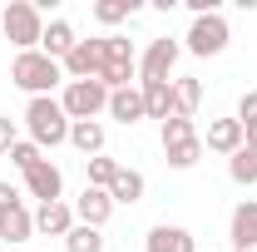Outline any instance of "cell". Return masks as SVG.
<instances>
[{
    "mask_svg": "<svg viewBox=\"0 0 257 252\" xmlns=\"http://www.w3.org/2000/svg\"><path fill=\"white\" fill-rule=\"evenodd\" d=\"M25 129H30V144L35 149H60L69 144V114L55 94H40L25 104Z\"/></svg>",
    "mask_w": 257,
    "mask_h": 252,
    "instance_id": "1",
    "label": "cell"
},
{
    "mask_svg": "<svg viewBox=\"0 0 257 252\" xmlns=\"http://www.w3.org/2000/svg\"><path fill=\"white\" fill-rule=\"evenodd\" d=\"M60 79H64V64L50 60V55H40V50H25V55H15V60H10V84H20L30 99L50 94Z\"/></svg>",
    "mask_w": 257,
    "mask_h": 252,
    "instance_id": "2",
    "label": "cell"
},
{
    "mask_svg": "<svg viewBox=\"0 0 257 252\" xmlns=\"http://www.w3.org/2000/svg\"><path fill=\"white\" fill-rule=\"evenodd\" d=\"M0 30H5V40H10L20 55H25V50H40V40H45L40 5H30V0H10L5 15H0Z\"/></svg>",
    "mask_w": 257,
    "mask_h": 252,
    "instance_id": "3",
    "label": "cell"
},
{
    "mask_svg": "<svg viewBox=\"0 0 257 252\" xmlns=\"http://www.w3.org/2000/svg\"><path fill=\"white\" fill-rule=\"evenodd\" d=\"M163 158H168V168H178V173L203 158V139H198L193 119H163Z\"/></svg>",
    "mask_w": 257,
    "mask_h": 252,
    "instance_id": "4",
    "label": "cell"
},
{
    "mask_svg": "<svg viewBox=\"0 0 257 252\" xmlns=\"http://www.w3.org/2000/svg\"><path fill=\"white\" fill-rule=\"evenodd\" d=\"M134 69H139L134 40H124V35H104V69H99V84H104L109 94H114V89H128Z\"/></svg>",
    "mask_w": 257,
    "mask_h": 252,
    "instance_id": "5",
    "label": "cell"
},
{
    "mask_svg": "<svg viewBox=\"0 0 257 252\" xmlns=\"http://www.w3.org/2000/svg\"><path fill=\"white\" fill-rule=\"evenodd\" d=\"M60 104H64V114H69V124H84V119H99L109 109V89L99 79H69Z\"/></svg>",
    "mask_w": 257,
    "mask_h": 252,
    "instance_id": "6",
    "label": "cell"
},
{
    "mask_svg": "<svg viewBox=\"0 0 257 252\" xmlns=\"http://www.w3.org/2000/svg\"><path fill=\"white\" fill-rule=\"evenodd\" d=\"M188 50L203 55V60H208V55H223L227 50V20L223 15H198L188 25Z\"/></svg>",
    "mask_w": 257,
    "mask_h": 252,
    "instance_id": "7",
    "label": "cell"
},
{
    "mask_svg": "<svg viewBox=\"0 0 257 252\" xmlns=\"http://www.w3.org/2000/svg\"><path fill=\"white\" fill-rule=\"evenodd\" d=\"M99 69H104V35L99 40H79L69 50V60H64V74L69 79H99Z\"/></svg>",
    "mask_w": 257,
    "mask_h": 252,
    "instance_id": "8",
    "label": "cell"
},
{
    "mask_svg": "<svg viewBox=\"0 0 257 252\" xmlns=\"http://www.w3.org/2000/svg\"><path fill=\"white\" fill-rule=\"evenodd\" d=\"M144 247L149 252H198V237L188 227H178V222H159V227H149Z\"/></svg>",
    "mask_w": 257,
    "mask_h": 252,
    "instance_id": "9",
    "label": "cell"
},
{
    "mask_svg": "<svg viewBox=\"0 0 257 252\" xmlns=\"http://www.w3.org/2000/svg\"><path fill=\"white\" fill-rule=\"evenodd\" d=\"M173 64H178V40H154L149 50H144V60H139V69H144V79H168L173 74Z\"/></svg>",
    "mask_w": 257,
    "mask_h": 252,
    "instance_id": "10",
    "label": "cell"
},
{
    "mask_svg": "<svg viewBox=\"0 0 257 252\" xmlns=\"http://www.w3.org/2000/svg\"><path fill=\"white\" fill-rule=\"evenodd\" d=\"M74 208L69 203H40L35 208V232H45V237H69L74 232Z\"/></svg>",
    "mask_w": 257,
    "mask_h": 252,
    "instance_id": "11",
    "label": "cell"
},
{
    "mask_svg": "<svg viewBox=\"0 0 257 252\" xmlns=\"http://www.w3.org/2000/svg\"><path fill=\"white\" fill-rule=\"evenodd\" d=\"M25 188H30V198H40V203H60L64 193V173L45 158V163H35L30 173H25Z\"/></svg>",
    "mask_w": 257,
    "mask_h": 252,
    "instance_id": "12",
    "label": "cell"
},
{
    "mask_svg": "<svg viewBox=\"0 0 257 252\" xmlns=\"http://www.w3.org/2000/svg\"><path fill=\"white\" fill-rule=\"evenodd\" d=\"M74 218L84 222V227H104V222L114 218V198H109L104 188H84L79 203H74Z\"/></svg>",
    "mask_w": 257,
    "mask_h": 252,
    "instance_id": "13",
    "label": "cell"
},
{
    "mask_svg": "<svg viewBox=\"0 0 257 252\" xmlns=\"http://www.w3.org/2000/svg\"><path fill=\"white\" fill-rule=\"evenodd\" d=\"M242 144H247V134H242V124H237V119H213V124H208V139H203V149L227 154V158L237 154Z\"/></svg>",
    "mask_w": 257,
    "mask_h": 252,
    "instance_id": "14",
    "label": "cell"
},
{
    "mask_svg": "<svg viewBox=\"0 0 257 252\" xmlns=\"http://www.w3.org/2000/svg\"><path fill=\"white\" fill-rule=\"evenodd\" d=\"M139 94H144V114L149 119H173V79H144Z\"/></svg>",
    "mask_w": 257,
    "mask_h": 252,
    "instance_id": "15",
    "label": "cell"
},
{
    "mask_svg": "<svg viewBox=\"0 0 257 252\" xmlns=\"http://www.w3.org/2000/svg\"><path fill=\"white\" fill-rule=\"evenodd\" d=\"M79 40H74V25L69 20H50L45 25V40H40V55H50V60H69V50H74Z\"/></svg>",
    "mask_w": 257,
    "mask_h": 252,
    "instance_id": "16",
    "label": "cell"
},
{
    "mask_svg": "<svg viewBox=\"0 0 257 252\" xmlns=\"http://www.w3.org/2000/svg\"><path fill=\"white\" fill-rule=\"evenodd\" d=\"M109 119H119V124H139V119H149L144 114V94L128 84V89H114L109 94Z\"/></svg>",
    "mask_w": 257,
    "mask_h": 252,
    "instance_id": "17",
    "label": "cell"
},
{
    "mask_svg": "<svg viewBox=\"0 0 257 252\" xmlns=\"http://www.w3.org/2000/svg\"><path fill=\"white\" fill-rule=\"evenodd\" d=\"M0 237H5V242H30L35 237V213L25 203L10 208V213H0Z\"/></svg>",
    "mask_w": 257,
    "mask_h": 252,
    "instance_id": "18",
    "label": "cell"
},
{
    "mask_svg": "<svg viewBox=\"0 0 257 252\" xmlns=\"http://www.w3.org/2000/svg\"><path fill=\"white\" fill-rule=\"evenodd\" d=\"M257 242V198H242L232 208V247H247Z\"/></svg>",
    "mask_w": 257,
    "mask_h": 252,
    "instance_id": "19",
    "label": "cell"
},
{
    "mask_svg": "<svg viewBox=\"0 0 257 252\" xmlns=\"http://www.w3.org/2000/svg\"><path fill=\"white\" fill-rule=\"evenodd\" d=\"M69 144H74V149H79L84 158H99V154H104V124H99V119L69 124Z\"/></svg>",
    "mask_w": 257,
    "mask_h": 252,
    "instance_id": "20",
    "label": "cell"
},
{
    "mask_svg": "<svg viewBox=\"0 0 257 252\" xmlns=\"http://www.w3.org/2000/svg\"><path fill=\"white\" fill-rule=\"evenodd\" d=\"M198 104H203V84L198 79H173V119H193L198 114Z\"/></svg>",
    "mask_w": 257,
    "mask_h": 252,
    "instance_id": "21",
    "label": "cell"
},
{
    "mask_svg": "<svg viewBox=\"0 0 257 252\" xmlns=\"http://www.w3.org/2000/svg\"><path fill=\"white\" fill-rule=\"evenodd\" d=\"M144 188H149V183H144V173L119 168V173H114V183H109V198H114V203H139V198H144Z\"/></svg>",
    "mask_w": 257,
    "mask_h": 252,
    "instance_id": "22",
    "label": "cell"
},
{
    "mask_svg": "<svg viewBox=\"0 0 257 252\" xmlns=\"http://www.w3.org/2000/svg\"><path fill=\"white\" fill-rule=\"evenodd\" d=\"M227 173H232V183H257V144H242L237 154L227 158Z\"/></svg>",
    "mask_w": 257,
    "mask_h": 252,
    "instance_id": "23",
    "label": "cell"
},
{
    "mask_svg": "<svg viewBox=\"0 0 257 252\" xmlns=\"http://www.w3.org/2000/svg\"><path fill=\"white\" fill-rule=\"evenodd\" d=\"M64 247H69V252H104V232H99V227H84V222H74V232L64 237Z\"/></svg>",
    "mask_w": 257,
    "mask_h": 252,
    "instance_id": "24",
    "label": "cell"
},
{
    "mask_svg": "<svg viewBox=\"0 0 257 252\" xmlns=\"http://www.w3.org/2000/svg\"><path fill=\"white\" fill-rule=\"evenodd\" d=\"M134 10H139V0H99L94 20H99V25H119V20H128Z\"/></svg>",
    "mask_w": 257,
    "mask_h": 252,
    "instance_id": "25",
    "label": "cell"
},
{
    "mask_svg": "<svg viewBox=\"0 0 257 252\" xmlns=\"http://www.w3.org/2000/svg\"><path fill=\"white\" fill-rule=\"evenodd\" d=\"M84 163H89V188H104V193H109L114 173H119V163H114L109 154H99V158H84Z\"/></svg>",
    "mask_w": 257,
    "mask_h": 252,
    "instance_id": "26",
    "label": "cell"
},
{
    "mask_svg": "<svg viewBox=\"0 0 257 252\" xmlns=\"http://www.w3.org/2000/svg\"><path fill=\"white\" fill-rule=\"evenodd\" d=\"M10 163H15L20 173H30L35 163H45V149H35L30 139H15V149H10Z\"/></svg>",
    "mask_w": 257,
    "mask_h": 252,
    "instance_id": "27",
    "label": "cell"
},
{
    "mask_svg": "<svg viewBox=\"0 0 257 252\" xmlns=\"http://www.w3.org/2000/svg\"><path fill=\"white\" fill-rule=\"evenodd\" d=\"M237 124H242V134H247V144H257V94H242V104H237Z\"/></svg>",
    "mask_w": 257,
    "mask_h": 252,
    "instance_id": "28",
    "label": "cell"
},
{
    "mask_svg": "<svg viewBox=\"0 0 257 252\" xmlns=\"http://www.w3.org/2000/svg\"><path fill=\"white\" fill-rule=\"evenodd\" d=\"M10 149H15V119L0 114V154H10Z\"/></svg>",
    "mask_w": 257,
    "mask_h": 252,
    "instance_id": "29",
    "label": "cell"
},
{
    "mask_svg": "<svg viewBox=\"0 0 257 252\" xmlns=\"http://www.w3.org/2000/svg\"><path fill=\"white\" fill-rule=\"evenodd\" d=\"M10 208H20V188L15 183H0V213H10Z\"/></svg>",
    "mask_w": 257,
    "mask_h": 252,
    "instance_id": "30",
    "label": "cell"
},
{
    "mask_svg": "<svg viewBox=\"0 0 257 252\" xmlns=\"http://www.w3.org/2000/svg\"><path fill=\"white\" fill-rule=\"evenodd\" d=\"M232 252H257V242H247V247H232Z\"/></svg>",
    "mask_w": 257,
    "mask_h": 252,
    "instance_id": "31",
    "label": "cell"
}]
</instances>
